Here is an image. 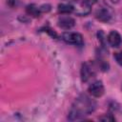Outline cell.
Here are the masks:
<instances>
[{"instance_id":"1","label":"cell","mask_w":122,"mask_h":122,"mask_svg":"<svg viewBox=\"0 0 122 122\" xmlns=\"http://www.w3.org/2000/svg\"><path fill=\"white\" fill-rule=\"evenodd\" d=\"M96 108V103L93 99H92L90 96L86 94L79 95L74 103L72 104V107L69 113V119L70 120H78L84 117L85 115H88L92 113Z\"/></svg>"},{"instance_id":"2","label":"cell","mask_w":122,"mask_h":122,"mask_svg":"<svg viewBox=\"0 0 122 122\" xmlns=\"http://www.w3.org/2000/svg\"><path fill=\"white\" fill-rule=\"evenodd\" d=\"M96 74V65L90 61L83 63L81 67V78L83 82L89 81L91 78L94 77Z\"/></svg>"},{"instance_id":"3","label":"cell","mask_w":122,"mask_h":122,"mask_svg":"<svg viewBox=\"0 0 122 122\" xmlns=\"http://www.w3.org/2000/svg\"><path fill=\"white\" fill-rule=\"evenodd\" d=\"M61 39L71 45L74 46H81L83 44V37L80 33L74 32V31H65L61 34Z\"/></svg>"},{"instance_id":"4","label":"cell","mask_w":122,"mask_h":122,"mask_svg":"<svg viewBox=\"0 0 122 122\" xmlns=\"http://www.w3.org/2000/svg\"><path fill=\"white\" fill-rule=\"evenodd\" d=\"M72 7V12L76 13L80 16H85L90 13L91 11V6L87 4L85 1L81 0H72L70 3Z\"/></svg>"},{"instance_id":"5","label":"cell","mask_w":122,"mask_h":122,"mask_svg":"<svg viewBox=\"0 0 122 122\" xmlns=\"http://www.w3.org/2000/svg\"><path fill=\"white\" fill-rule=\"evenodd\" d=\"M88 91L90 92L91 95L94 96V97H100L104 94V92H105V89H104V85L101 81L97 80V81H94L92 82L89 88H88Z\"/></svg>"},{"instance_id":"6","label":"cell","mask_w":122,"mask_h":122,"mask_svg":"<svg viewBox=\"0 0 122 122\" xmlns=\"http://www.w3.org/2000/svg\"><path fill=\"white\" fill-rule=\"evenodd\" d=\"M108 43L110 44V46L113 47V48H118L121 44H122V38L121 35L119 34L118 31L116 30H112L107 37Z\"/></svg>"},{"instance_id":"7","label":"cell","mask_w":122,"mask_h":122,"mask_svg":"<svg viewBox=\"0 0 122 122\" xmlns=\"http://www.w3.org/2000/svg\"><path fill=\"white\" fill-rule=\"evenodd\" d=\"M74 24H75L74 19L69 15H61L58 18V26L64 30H69L72 28Z\"/></svg>"},{"instance_id":"8","label":"cell","mask_w":122,"mask_h":122,"mask_svg":"<svg viewBox=\"0 0 122 122\" xmlns=\"http://www.w3.org/2000/svg\"><path fill=\"white\" fill-rule=\"evenodd\" d=\"M95 17L101 22H108L112 18V13L110 12V10L107 8H101L96 10Z\"/></svg>"},{"instance_id":"9","label":"cell","mask_w":122,"mask_h":122,"mask_svg":"<svg viewBox=\"0 0 122 122\" xmlns=\"http://www.w3.org/2000/svg\"><path fill=\"white\" fill-rule=\"evenodd\" d=\"M58 11L61 14H68V13L72 12V7L70 3L69 4H60L58 6Z\"/></svg>"},{"instance_id":"10","label":"cell","mask_w":122,"mask_h":122,"mask_svg":"<svg viewBox=\"0 0 122 122\" xmlns=\"http://www.w3.org/2000/svg\"><path fill=\"white\" fill-rule=\"evenodd\" d=\"M40 10H41L40 8H36L34 5H30L27 8V12L30 15H33V16H38Z\"/></svg>"},{"instance_id":"11","label":"cell","mask_w":122,"mask_h":122,"mask_svg":"<svg viewBox=\"0 0 122 122\" xmlns=\"http://www.w3.org/2000/svg\"><path fill=\"white\" fill-rule=\"evenodd\" d=\"M99 119L102 120V121H113V120H115V118L112 114H104Z\"/></svg>"},{"instance_id":"12","label":"cell","mask_w":122,"mask_h":122,"mask_svg":"<svg viewBox=\"0 0 122 122\" xmlns=\"http://www.w3.org/2000/svg\"><path fill=\"white\" fill-rule=\"evenodd\" d=\"M114 57H115V60H116V62L122 67V51H119V52H116L115 53V55H114Z\"/></svg>"},{"instance_id":"13","label":"cell","mask_w":122,"mask_h":122,"mask_svg":"<svg viewBox=\"0 0 122 122\" xmlns=\"http://www.w3.org/2000/svg\"><path fill=\"white\" fill-rule=\"evenodd\" d=\"M83 1H85V2L87 3V4H89L90 6H92V5H93V4H95L97 0H83Z\"/></svg>"}]
</instances>
